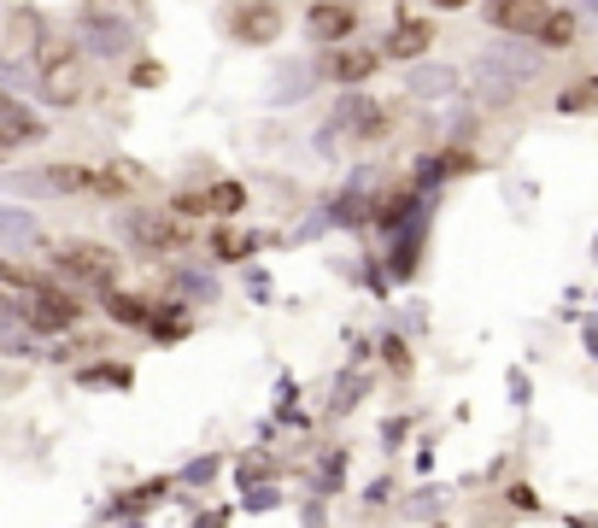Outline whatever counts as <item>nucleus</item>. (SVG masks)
Listing matches in <instances>:
<instances>
[{
    "mask_svg": "<svg viewBox=\"0 0 598 528\" xmlns=\"http://www.w3.org/2000/svg\"><path fill=\"white\" fill-rule=\"evenodd\" d=\"M36 94H42V106H77L89 94V54L77 42L36 47Z\"/></svg>",
    "mask_w": 598,
    "mask_h": 528,
    "instance_id": "f257e3e1",
    "label": "nucleus"
},
{
    "mask_svg": "<svg viewBox=\"0 0 598 528\" xmlns=\"http://www.w3.org/2000/svg\"><path fill=\"white\" fill-rule=\"evenodd\" d=\"M77 317H82V300H77L65 282H42L36 294H30V305H24L30 335H65Z\"/></svg>",
    "mask_w": 598,
    "mask_h": 528,
    "instance_id": "f03ea898",
    "label": "nucleus"
},
{
    "mask_svg": "<svg viewBox=\"0 0 598 528\" xmlns=\"http://www.w3.org/2000/svg\"><path fill=\"white\" fill-rule=\"evenodd\" d=\"M54 265H59V277H77V282L100 288V294H112V282H117V252L94 247V241H65L54 252Z\"/></svg>",
    "mask_w": 598,
    "mask_h": 528,
    "instance_id": "7ed1b4c3",
    "label": "nucleus"
},
{
    "mask_svg": "<svg viewBox=\"0 0 598 528\" xmlns=\"http://www.w3.org/2000/svg\"><path fill=\"white\" fill-rule=\"evenodd\" d=\"M124 229H129V247H135V252H153V259H165V252H182V247H188L182 217H170V212H129Z\"/></svg>",
    "mask_w": 598,
    "mask_h": 528,
    "instance_id": "20e7f679",
    "label": "nucleus"
},
{
    "mask_svg": "<svg viewBox=\"0 0 598 528\" xmlns=\"http://www.w3.org/2000/svg\"><path fill=\"white\" fill-rule=\"evenodd\" d=\"M241 206H247V189H241V182H212V189L177 194L170 217H235Z\"/></svg>",
    "mask_w": 598,
    "mask_h": 528,
    "instance_id": "39448f33",
    "label": "nucleus"
},
{
    "mask_svg": "<svg viewBox=\"0 0 598 528\" xmlns=\"http://www.w3.org/2000/svg\"><path fill=\"white\" fill-rule=\"evenodd\" d=\"M382 54H370V47H329L323 54V77L335 82V89H352V82H370Z\"/></svg>",
    "mask_w": 598,
    "mask_h": 528,
    "instance_id": "423d86ee",
    "label": "nucleus"
},
{
    "mask_svg": "<svg viewBox=\"0 0 598 528\" xmlns=\"http://www.w3.org/2000/svg\"><path fill=\"white\" fill-rule=\"evenodd\" d=\"M42 117L24 106V100H12L7 89H0V147H36L42 142Z\"/></svg>",
    "mask_w": 598,
    "mask_h": 528,
    "instance_id": "0eeeda50",
    "label": "nucleus"
},
{
    "mask_svg": "<svg viewBox=\"0 0 598 528\" xmlns=\"http://www.w3.org/2000/svg\"><path fill=\"white\" fill-rule=\"evenodd\" d=\"M229 36L247 47H264L282 36V7H235L229 12Z\"/></svg>",
    "mask_w": 598,
    "mask_h": 528,
    "instance_id": "6e6552de",
    "label": "nucleus"
},
{
    "mask_svg": "<svg viewBox=\"0 0 598 528\" xmlns=\"http://www.w3.org/2000/svg\"><path fill=\"white\" fill-rule=\"evenodd\" d=\"M82 36H94L89 42L94 54H124V47H129V24L117 19V12L94 7V12H82Z\"/></svg>",
    "mask_w": 598,
    "mask_h": 528,
    "instance_id": "1a4fd4ad",
    "label": "nucleus"
},
{
    "mask_svg": "<svg viewBox=\"0 0 598 528\" xmlns=\"http://www.w3.org/2000/svg\"><path fill=\"white\" fill-rule=\"evenodd\" d=\"M305 30H312L317 42H347L358 30V12L352 7H312L305 12Z\"/></svg>",
    "mask_w": 598,
    "mask_h": 528,
    "instance_id": "9d476101",
    "label": "nucleus"
},
{
    "mask_svg": "<svg viewBox=\"0 0 598 528\" xmlns=\"http://www.w3.org/2000/svg\"><path fill=\"white\" fill-rule=\"evenodd\" d=\"M429 42H435V30L422 24V19H399V24H393V36H387V54L393 59H417Z\"/></svg>",
    "mask_w": 598,
    "mask_h": 528,
    "instance_id": "9b49d317",
    "label": "nucleus"
},
{
    "mask_svg": "<svg viewBox=\"0 0 598 528\" xmlns=\"http://www.w3.org/2000/svg\"><path fill=\"white\" fill-rule=\"evenodd\" d=\"M106 312L124 323V329H147V323H153V305L135 300V294H124V288H112V294H106Z\"/></svg>",
    "mask_w": 598,
    "mask_h": 528,
    "instance_id": "f8f14e48",
    "label": "nucleus"
},
{
    "mask_svg": "<svg viewBox=\"0 0 598 528\" xmlns=\"http://www.w3.org/2000/svg\"><path fill=\"white\" fill-rule=\"evenodd\" d=\"M212 247H217V259H241V252H252V235H229V229H224Z\"/></svg>",
    "mask_w": 598,
    "mask_h": 528,
    "instance_id": "ddd939ff",
    "label": "nucleus"
},
{
    "mask_svg": "<svg viewBox=\"0 0 598 528\" xmlns=\"http://www.w3.org/2000/svg\"><path fill=\"white\" fill-rule=\"evenodd\" d=\"M36 12H12V42H30V36H36Z\"/></svg>",
    "mask_w": 598,
    "mask_h": 528,
    "instance_id": "4468645a",
    "label": "nucleus"
},
{
    "mask_svg": "<svg viewBox=\"0 0 598 528\" xmlns=\"http://www.w3.org/2000/svg\"><path fill=\"white\" fill-rule=\"evenodd\" d=\"M0 159H7V147H0Z\"/></svg>",
    "mask_w": 598,
    "mask_h": 528,
    "instance_id": "2eb2a0df",
    "label": "nucleus"
}]
</instances>
